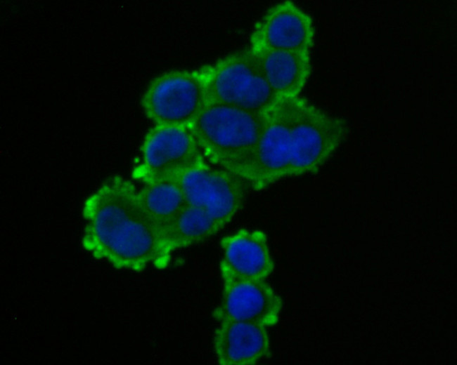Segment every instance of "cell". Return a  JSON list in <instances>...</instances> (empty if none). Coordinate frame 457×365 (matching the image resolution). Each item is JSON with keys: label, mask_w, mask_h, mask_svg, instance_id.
<instances>
[{"label": "cell", "mask_w": 457, "mask_h": 365, "mask_svg": "<svg viewBox=\"0 0 457 365\" xmlns=\"http://www.w3.org/2000/svg\"><path fill=\"white\" fill-rule=\"evenodd\" d=\"M345 132L342 120L300 96L279 99L264 114L244 179L258 191L313 171L337 148Z\"/></svg>", "instance_id": "cell-1"}, {"label": "cell", "mask_w": 457, "mask_h": 365, "mask_svg": "<svg viewBox=\"0 0 457 365\" xmlns=\"http://www.w3.org/2000/svg\"><path fill=\"white\" fill-rule=\"evenodd\" d=\"M82 244L96 259L118 269L142 271L152 264L162 268L171 254L142 208L138 189L129 180L115 175L84 201Z\"/></svg>", "instance_id": "cell-2"}, {"label": "cell", "mask_w": 457, "mask_h": 365, "mask_svg": "<svg viewBox=\"0 0 457 365\" xmlns=\"http://www.w3.org/2000/svg\"><path fill=\"white\" fill-rule=\"evenodd\" d=\"M179 180L184 204L174 223L184 236L198 243L228 225L243 208L252 190L243 178L207 161Z\"/></svg>", "instance_id": "cell-3"}, {"label": "cell", "mask_w": 457, "mask_h": 365, "mask_svg": "<svg viewBox=\"0 0 457 365\" xmlns=\"http://www.w3.org/2000/svg\"><path fill=\"white\" fill-rule=\"evenodd\" d=\"M264 116L208 102L190 127L208 163L244 179Z\"/></svg>", "instance_id": "cell-4"}, {"label": "cell", "mask_w": 457, "mask_h": 365, "mask_svg": "<svg viewBox=\"0 0 457 365\" xmlns=\"http://www.w3.org/2000/svg\"><path fill=\"white\" fill-rule=\"evenodd\" d=\"M208 102L264 114L279 100L253 51H240L206 68Z\"/></svg>", "instance_id": "cell-5"}, {"label": "cell", "mask_w": 457, "mask_h": 365, "mask_svg": "<svg viewBox=\"0 0 457 365\" xmlns=\"http://www.w3.org/2000/svg\"><path fill=\"white\" fill-rule=\"evenodd\" d=\"M207 102L206 68L164 73L150 83L141 99L146 116L160 126H191Z\"/></svg>", "instance_id": "cell-6"}, {"label": "cell", "mask_w": 457, "mask_h": 365, "mask_svg": "<svg viewBox=\"0 0 457 365\" xmlns=\"http://www.w3.org/2000/svg\"><path fill=\"white\" fill-rule=\"evenodd\" d=\"M133 178L143 184L179 179L207 161L190 126L155 125L141 146Z\"/></svg>", "instance_id": "cell-7"}, {"label": "cell", "mask_w": 457, "mask_h": 365, "mask_svg": "<svg viewBox=\"0 0 457 365\" xmlns=\"http://www.w3.org/2000/svg\"><path fill=\"white\" fill-rule=\"evenodd\" d=\"M221 302L214 312L219 321H243L266 326L278 321L282 301L266 280L221 274Z\"/></svg>", "instance_id": "cell-8"}, {"label": "cell", "mask_w": 457, "mask_h": 365, "mask_svg": "<svg viewBox=\"0 0 457 365\" xmlns=\"http://www.w3.org/2000/svg\"><path fill=\"white\" fill-rule=\"evenodd\" d=\"M311 18L291 1L273 6L257 22L251 49L308 52L313 46Z\"/></svg>", "instance_id": "cell-9"}, {"label": "cell", "mask_w": 457, "mask_h": 365, "mask_svg": "<svg viewBox=\"0 0 457 365\" xmlns=\"http://www.w3.org/2000/svg\"><path fill=\"white\" fill-rule=\"evenodd\" d=\"M220 274L266 280L274 270L267 236L259 230L240 229L219 242Z\"/></svg>", "instance_id": "cell-10"}, {"label": "cell", "mask_w": 457, "mask_h": 365, "mask_svg": "<svg viewBox=\"0 0 457 365\" xmlns=\"http://www.w3.org/2000/svg\"><path fill=\"white\" fill-rule=\"evenodd\" d=\"M213 338L217 360L222 365H252L269 357L266 326L243 321L219 322Z\"/></svg>", "instance_id": "cell-11"}, {"label": "cell", "mask_w": 457, "mask_h": 365, "mask_svg": "<svg viewBox=\"0 0 457 365\" xmlns=\"http://www.w3.org/2000/svg\"><path fill=\"white\" fill-rule=\"evenodd\" d=\"M252 51L270 88L278 99L299 96L310 74L309 53L278 50Z\"/></svg>", "instance_id": "cell-12"}, {"label": "cell", "mask_w": 457, "mask_h": 365, "mask_svg": "<svg viewBox=\"0 0 457 365\" xmlns=\"http://www.w3.org/2000/svg\"><path fill=\"white\" fill-rule=\"evenodd\" d=\"M138 197L142 208L160 234L167 247V233L184 204V193L179 179L144 184L138 190Z\"/></svg>", "instance_id": "cell-13"}]
</instances>
